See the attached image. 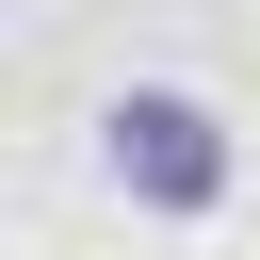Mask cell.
<instances>
[{
  "instance_id": "cell-1",
  "label": "cell",
  "mask_w": 260,
  "mask_h": 260,
  "mask_svg": "<svg viewBox=\"0 0 260 260\" xmlns=\"http://www.w3.org/2000/svg\"><path fill=\"white\" fill-rule=\"evenodd\" d=\"M98 162H114L146 211H211V195H228V130H211V98H179V81L114 98V114H98Z\"/></svg>"
}]
</instances>
